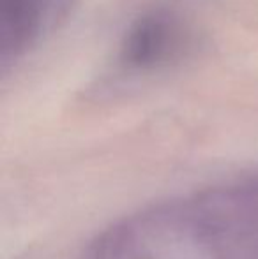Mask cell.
I'll use <instances>...</instances> for the list:
<instances>
[{"label":"cell","instance_id":"obj_1","mask_svg":"<svg viewBox=\"0 0 258 259\" xmlns=\"http://www.w3.org/2000/svg\"><path fill=\"white\" fill-rule=\"evenodd\" d=\"M193 30L180 11L158 6L143 11L122 37L119 58L126 69L152 71L173 64L190 52Z\"/></svg>","mask_w":258,"mask_h":259},{"label":"cell","instance_id":"obj_2","mask_svg":"<svg viewBox=\"0 0 258 259\" xmlns=\"http://www.w3.org/2000/svg\"><path fill=\"white\" fill-rule=\"evenodd\" d=\"M65 0H0V55L16 60L41 39Z\"/></svg>","mask_w":258,"mask_h":259}]
</instances>
